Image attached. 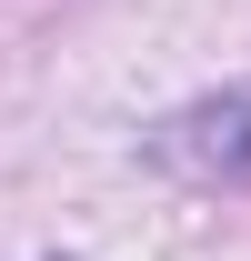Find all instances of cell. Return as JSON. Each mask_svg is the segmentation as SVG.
I'll use <instances>...</instances> for the list:
<instances>
[{
  "instance_id": "1",
  "label": "cell",
  "mask_w": 251,
  "mask_h": 261,
  "mask_svg": "<svg viewBox=\"0 0 251 261\" xmlns=\"http://www.w3.org/2000/svg\"><path fill=\"white\" fill-rule=\"evenodd\" d=\"M151 161L181 171V181H251V100H201V111H171L151 130Z\"/></svg>"
}]
</instances>
